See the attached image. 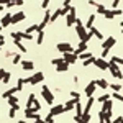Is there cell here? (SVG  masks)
Segmentation results:
<instances>
[{
    "label": "cell",
    "mask_w": 123,
    "mask_h": 123,
    "mask_svg": "<svg viewBox=\"0 0 123 123\" xmlns=\"http://www.w3.org/2000/svg\"><path fill=\"white\" fill-rule=\"evenodd\" d=\"M76 31H77V35H79V39H80V43H87L89 39L92 38V35H90V31H85L84 28V23L80 21L79 18H76Z\"/></svg>",
    "instance_id": "1"
},
{
    "label": "cell",
    "mask_w": 123,
    "mask_h": 123,
    "mask_svg": "<svg viewBox=\"0 0 123 123\" xmlns=\"http://www.w3.org/2000/svg\"><path fill=\"white\" fill-rule=\"evenodd\" d=\"M76 8L74 7H71V10H69V13L66 15V26H72L74 23H76Z\"/></svg>",
    "instance_id": "2"
},
{
    "label": "cell",
    "mask_w": 123,
    "mask_h": 123,
    "mask_svg": "<svg viewBox=\"0 0 123 123\" xmlns=\"http://www.w3.org/2000/svg\"><path fill=\"white\" fill-rule=\"evenodd\" d=\"M41 94H43V97H44V100H46L49 105H53V102H54V95H53V92L48 89L46 85H43V89H41Z\"/></svg>",
    "instance_id": "3"
},
{
    "label": "cell",
    "mask_w": 123,
    "mask_h": 123,
    "mask_svg": "<svg viewBox=\"0 0 123 123\" xmlns=\"http://www.w3.org/2000/svg\"><path fill=\"white\" fill-rule=\"evenodd\" d=\"M26 18V13L25 12H18V13H13L12 18H10V25H15V23H20L21 20Z\"/></svg>",
    "instance_id": "4"
},
{
    "label": "cell",
    "mask_w": 123,
    "mask_h": 123,
    "mask_svg": "<svg viewBox=\"0 0 123 123\" xmlns=\"http://www.w3.org/2000/svg\"><path fill=\"white\" fill-rule=\"evenodd\" d=\"M62 59H64L66 62H69V64H74L77 61V56L72 51H66V53H62Z\"/></svg>",
    "instance_id": "5"
},
{
    "label": "cell",
    "mask_w": 123,
    "mask_h": 123,
    "mask_svg": "<svg viewBox=\"0 0 123 123\" xmlns=\"http://www.w3.org/2000/svg\"><path fill=\"white\" fill-rule=\"evenodd\" d=\"M108 69L112 71V76L117 77V79H122V71L118 69V66L115 62H108Z\"/></svg>",
    "instance_id": "6"
},
{
    "label": "cell",
    "mask_w": 123,
    "mask_h": 123,
    "mask_svg": "<svg viewBox=\"0 0 123 123\" xmlns=\"http://www.w3.org/2000/svg\"><path fill=\"white\" fill-rule=\"evenodd\" d=\"M64 112V105H53L51 107V112L49 115H53V117H57V115H61Z\"/></svg>",
    "instance_id": "7"
},
{
    "label": "cell",
    "mask_w": 123,
    "mask_h": 123,
    "mask_svg": "<svg viewBox=\"0 0 123 123\" xmlns=\"http://www.w3.org/2000/svg\"><path fill=\"white\" fill-rule=\"evenodd\" d=\"M115 43H117V39H115L113 36H110V38L104 39V43H102V48H104V49H110L112 46H115Z\"/></svg>",
    "instance_id": "8"
},
{
    "label": "cell",
    "mask_w": 123,
    "mask_h": 123,
    "mask_svg": "<svg viewBox=\"0 0 123 123\" xmlns=\"http://www.w3.org/2000/svg\"><path fill=\"white\" fill-rule=\"evenodd\" d=\"M43 79H44V74H43V72H36L33 77H30V84H33V85H35V84H39Z\"/></svg>",
    "instance_id": "9"
},
{
    "label": "cell",
    "mask_w": 123,
    "mask_h": 123,
    "mask_svg": "<svg viewBox=\"0 0 123 123\" xmlns=\"http://www.w3.org/2000/svg\"><path fill=\"white\" fill-rule=\"evenodd\" d=\"M95 66L98 67V69H102V71H105V69H108V62L105 61L104 57H100V59H95V62H94Z\"/></svg>",
    "instance_id": "10"
},
{
    "label": "cell",
    "mask_w": 123,
    "mask_h": 123,
    "mask_svg": "<svg viewBox=\"0 0 123 123\" xmlns=\"http://www.w3.org/2000/svg\"><path fill=\"white\" fill-rule=\"evenodd\" d=\"M79 100H80V97H74L72 100L66 102V105H64V110H66V112H67V110H72V108H74V105H76Z\"/></svg>",
    "instance_id": "11"
},
{
    "label": "cell",
    "mask_w": 123,
    "mask_h": 123,
    "mask_svg": "<svg viewBox=\"0 0 123 123\" xmlns=\"http://www.w3.org/2000/svg\"><path fill=\"white\" fill-rule=\"evenodd\" d=\"M57 51L59 53H66V51H72V46L69 43H59L57 44Z\"/></svg>",
    "instance_id": "12"
},
{
    "label": "cell",
    "mask_w": 123,
    "mask_h": 123,
    "mask_svg": "<svg viewBox=\"0 0 123 123\" xmlns=\"http://www.w3.org/2000/svg\"><path fill=\"white\" fill-rule=\"evenodd\" d=\"M85 49H87V43H79V46H77L76 49H72V53H74L76 56H79L80 53H84Z\"/></svg>",
    "instance_id": "13"
},
{
    "label": "cell",
    "mask_w": 123,
    "mask_h": 123,
    "mask_svg": "<svg viewBox=\"0 0 123 123\" xmlns=\"http://www.w3.org/2000/svg\"><path fill=\"white\" fill-rule=\"evenodd\" d=\"M94 80V84L97 85V87H100V89H107L108 87V82L105 80V79H92Z\"/></svg>",
    "instance_id": "14"
},
{
    "label": "cell",
    "mask_w": 123,
    "mask_h": 123,
    "mask_svg": "<svg viewBox=\"0 0 123 123\" xmlns=\"http://www.w3.org/2000/svg\"><path fill=\"white\" fill-rule=\"evenodd\" d=\"M95 89H97V85H95V84H94V80H92L90 84L85 87V95H87V97H90V95L95 92Z\"/></svg>",
    "instance_id": "15"
},
{
    "label": "cell",
    "mask_w": 123,
    "mask_h": 123,
    "mask_svg": "<svg viewBox=\"0 0 123 123\" xmlns=\"http://www.w3.org/2000/svg\"><path fill=\"white\" fill-rule=\"evenodd\" d=\"M57 72H64V71H67L69 69V62H66V61H62V62H59L57 64Z\"/></svg>",
    "instance_id": "16"
},
{
    "label": "cell",
    "mask_w": 123,
    "mask_h": 123,
    "mask_svg": "<svg viewBox=\"0 0 123 123\" xmlns=\"http://www.w3.org/2000/svg\"><path fill=\"white\" fill-rule=\"evenodd\" d=\"M92 107H94V97L90 95V97H89V100H87V105H85V110L82 112V113H89Z\"/></svg>",
    "instance_id": "17"
},
{
    "label": "cell",
    "mask_w": 123,
    "mask_h": 123,
    "mask_svg": "<svg viewBox=\"0 0 123 123\" xmlns=\"http://www.w3.org/2000/svg\"><path fill=\"white\" fill-rule=\"evenodd\" d=\"M21 67L25 71H31L35 67V64H33V61H21Z\"/></svg>",
    "instance_id": "18"
},
{
    "label": "cell",
    "mask_w": 123,
    "mask_h": 123,
    "mask_svg": "<svg viewBox=\"0 0 123 123\" xmlns=\"http://www.w3.org/2000/svg\"><path fill=\"white\" fill-rule=\"evenodd\" d=\"M10 18H12V15H10V13H7V15L2 18V23H0V25H2V28H5V26H10Z\"/></svg>",
    "instance_id": "19"
},
{
    "label": "cell",
    "mask_w": 123,
    "mask_h": 123,
    "mask_svg": "<svg viewBox=\"0 0 123 123\" xmlns=\"http://www.w3.org/2000/svg\"><path fill=\"white\" fill-rule=\"evenodd\" d=\"M15 92H18V89H17V87H13V89H8L7 92H3V95H2V97H3V98H8V97H12V95L15 94Z\"/></svg>",
    "instance_id": "20"
},
{
    "label": "cell",
    "mask_w": 123,
    "mask_h": 123,
    "mask_svg": "<svg viewBox=\"0 0 123 123\" xmlns=\"http://www.w3.org/2000/svg\"><path fill=\"white\" fill-rule=\"evenodd\" d=\"M89 31H90V35H92V36H97L98 39H104V36H102V35H100V33L94 28V26H90V28H89Z\"/></svg>",
    "instance_id": "21"
},
{
    "label": "cell",
    "mask_w": 123,
    "mask_h": 123,
    "mask_svg": "<svg viewBox=\"0 0 123 123\" xmlns=\"http://www.w3.org/2000/svg\"><path fill=\"white\" fill-rule=\"evenodd\" d=\"M13 43H15V46L18 48L21 53H26V48H25L23 44H21V43H20V39H13Z\"/></svg>",
    "instance_id": "22"
},
{
    "label": "cell",
    "mask_w": 123,
    "mask_h": 123,
    "mask_svg": "<svg viewBox=\"0 0 123 123\" xmlns=\"http://www.w3.org/2000/svg\"><path fill=\"white\" fill-rule=\"evenodd\" d=\"M35 100H36V97L31 94L28 97V100H26V108H30V107H33V104H35Z\"/></svg>",
    "instance_id": "23"
},
{
    "label": "cell",
    "mask_w": 123,
    "mask_h": 123,
    "mask_svg": "<svg viewBox=\"0 0 123 123\" xmlns=\"http://www.w3.org/2000/svg\"><path fill=\"white\" fill-rule=\"evenodd\" d=\"M94 21H95V15H90L89 20H87V25H84V28H90V26L94 25Z\"/></svg>",
    "instance_id": "24"
},
{
    "label": "cell",
    "mask_w": 123,
    "mask_h": 123,
    "mask_svg": "<svg viewBox=\"0 0 123 123\" xmlns=\"http://www.w3.org/2000/svg\"><path fill=\"white\" fill-rule=\"evenodd\" d=\"M57 17H61V8H59V10H56V12H54V13L51 15L49 21H51V23H53V21H56V20H57Z\"/></svg>",
    "instance_id": "25"
},
{
    "label": "cell",
    "mask_w": 123,
    "mask_h": 123,
    "mask_svg": "<svg viewBox=\"0 0 123 123\" xmlns=\"http://www.w3.org/2000/svg\"><path fill=\"white\" fill-rule=\"evenodd\" d=\"M102 15H104L105 18H108V20H112V18H113V12H112V10H107V8H105Z\"/></svg>",
    "instance_id": "26"
},
{
    "label": "cell",
    "mask_w": 123,
    "mask_h": 123,
    "mask_svg": "<svg viewBox=\"0 0 123 123\" xmlns=\"http://www.w3.org/2000/svg\"><path fill=\"white\" fill-rule=\"evenodd\" d=\"M102 104H104V108H102V110H112V102H110V98H107Z\"/></svg>",
    "instance_id": "27"
},
{
    "label": "cell",
    "mask_w": 123,
    "mask_h": 123,
    "mask_svg": "<svg viewBox=\"0 0 123 123\" xmlns=\"http://www.w3.org/2000/svg\"><path fill=\"white\" fill-rule=\"evenodd\" d=\"M43 39H44V33H43V30H41V31H38V36H36V43H38V44H41V43H43Z\"/></svg>",
    "instance_id": "28"
},
{
    "label": "cell",
    "mask_w": 123,
    "mask_h": 123,
    "mask_svg": "<svg viewBox=\"0 0 123 123\" xmlns=\"http://www.w3.org/2000/svg\"><path fill=\"white\" fill-rule=\"evenodd\" d=\"M95 62V57L94 56H90V57H87V59H84V66H90V64H94Z\"/></svg>",
    "instance_id": "29"
},
{
    "label": "cell",
    "mask_w": 123,
    "mask_h": 123,
    "mask_svg": "<svg viewBox=\"0 0 123 123\" xmlns=\"http://www.w3.org/2000/svg\"><path fill=\"white\" fill-rule=\"evenodd\" d=\"M69 10H71V5H64V8H61V15L66 17L67 13H69Z\"/></svg>",
    "instance_id": "30"
},
{
    "label": "cell",
    "mask_w": 123,
    "mask_h": 123,
    "mask_svg": "<svg viewBox=\"0 0 123 123\" xmlns=\"http://www.w3.org/2000/svg\"><path fill=\"white\" fill-rule=\"evenodd\" d=\"M20 36H21L23 39H33V36H31V33H26V31L20 33Z\"/></svg>",
    "instance_id": "31"
},
{
    "label": "cell",
    "mask_w": 123,
    "mask_h": 123,
    "mask_svg": "<svg viewBox=\"0 0 123 123\" xmlns=\"http://www.w3.org/2000/svg\"><path fill=\"white\" fill-rule=\"evenodd\" d=\"M80 122H90V113H82L80 115Z\"/></svg>",
    "instance_id": "32"
},
{
    "label": "cell",
    "mask_w": 123,
    "mask_h": 123,
    "mask_svg": "<svg viewBox=\"0 0 123 123\" xmlns=\"http://www.w3.org/2000/svg\"><path fill=\"white\" fill-rule=\"evenodd\" d=\"M110 62H115V64H120V66H122V64H123V59H122V57H117V56H115V57H112V61H110Z\"/></svg>",
    "instance_id": "33"
},
{
    "label": "cell",
    "mask_w": 123,
    "mask_h": 123,
    "mask_svg": "<svg viewBox=\"0 0 123 123\" xmlns=\"http://www.w3.org/2000/svg\"><path fill=\"white\" fill-rule=\"evenodd\" d=\"M13 104H18V98L12 95V97H8V105H10V107H12V105H13Z\"/></svg>",
    "instance_id": "34"
},
{
    "label": "cell",
    "mask_w": 123,
    "mask_h": 123,
    "mask_svg": "<svg viewBox=\"0 0 123 123\" xmlns=\"http://www.w3.org/2000/svg\"><path fill=\"white\" fill-rule=\"evenodd\" d=\"M112 12H113V17H122V8H113L112 10Z\"/></svg>",
    "instance_id": "35"
},
{
    "label": "cell",
    "mask_w": 123,
    "mask_h": 123,
    "mask_svg": "<svg viewBox=\"0 0 123 123\" xmlns=\"http://www.w3.org/2000/svg\"><path fill=\"white\" fill-rule=\"evenodd\" d=\"M92 56V53H80L77 57H80V59H87V57H90Z\"/></svg>",
    "instance_id": "36"
},
{
    "label": "cell",
    "mask_w": 123,
    "mask_h": 123,
    "mask_svg": "<svg viewBox=\"0 0 123 123\" xmlns=\"http://www.w3.org/2000/svg\"><path fill=\"white\" fill-rule=\"evenodd\" d=\"M2 82H3V84L10 82V72H5V76H3V79H2Z\"/></svg>",
    "instance_id": "37"
},
{
    "label": "cell",
    "mask_w": 123,
    "mask_h": 123,
    "mask_svg": "<svg viewBox=\"0 0 123 123\" xmlns=\"http://www.w3.org/2000/svg\"><path fill=\"white\" fill-rule=\"evenodd\" d=\"M89 5H94V7H97V8H98V7H104L102 3H98V2H95V0H89Z\"/></svg>",
    "instance_id": "38"
},
{
    "label": "cell",
    "mask_w": 123,
    "mask_h": 123,
    "mask_svg": "<svg viewBox=\"0 0 123 123\" xmlns=\"http://www.w3.org/2000/svg\"><path fill=\"white\" fill-rule=\"evenodd\" d=\"M23 85H25V82H23V79H18V84H17V89H18V90H23Z\"/></svg>",
    "instance_id": "39"
},
{
    "label": "cell",
    "mask_w": 123,
    "mask_h": 123,
    "mask_svg": "<svg viewBox=\"0 0 123 123\" xmlns=\"http://www.w3.org/2000/svg\"><path fill=\"white\" fill-rule=\"evenodd\" d=\"M112 89H113L115 92H120V90H122V84H113V85H112Z\"/></svg>",
    "instance_id": "40"
},
{
    "label": "cell",
    "mask_w": 123,
    "mask_h": 123,
    "mask_svg": "<svg viewBox=\"0 0 123 123\" xmlns=\"http://www.w3.org/2000/svg\"><path fill=\"white\" fill-rule=\"evenodd\" d=\"M113 97L117 98V100H118V102H122V100H123V97H122V94H120V92H115Z\"/></svg>",
    "instance_id": "41"
},
{
    "label": "cell",
    "mask_w": 123,
    "mask_h": 123,
    "mask_svg": "<svg viewBox=\"0 0 123 123\" xmlns=\"http://www.w3.org/2000/svg\"><path fill=\"white\" fill-rule=\"evenodd\" d=\"M107 98H110V95H102V97H98V102H100V104H102V102H105V100H107Z\"/></svg>",
    "instance_id": "42"
},
{
    "label": "cell",
    "mask_w": 123,
    "mask_h": 123,
    "mask_svg": "<svg viewBox=\"0 0 123 123\" xmlns=\"http://www.w3.org/2000/svg\"><path fill=\"white\" fill-rule=\"evenodd\" d=\"M20 61H21V57H20V54H15V57H13V64H18Z\"/></svg>",
    "instance_id": "43"
},
{
    "label": "cell",
    "mask_w": 123,
    "mask_h": 123,
    "mask_svg": "<svg viewBox=\"0 0 123 123\" xmlns=\"http://www.w3.org/2000/svg\"><path fill=\"white\" fill-rule=\"evenodd\" d=\"M15 112H17L15 108H10V112H8V117H10V118H15Z\"/></svg>",
    "instance_id": "44"
},
{
    "label": "cell",
    "mask_w": 123,
    "mask_h": 123,
    "mask_svg": "<svg viewBox=\"0 0 123 123\" xmlns=\"http://www.w3.org/2000/svg\"><path fill=\"white\" fill-rule=\"evenodd\" d=\"M62 61H64L62 57H59V59H53V64H54V66H57V64H59V62H62Z\"/></svg>",
    "instance_id": "45"
},
{
    "label": "cell",
    "mask_w": 123,
    "mask_h": 123,
    "mask_svg": "<svg viewBox=\"0 0 123 123\" xmlns=\"http://www.w3.org/2000/svg\"><path fill=\"white\" fill-rule=\"evenodd\" d=\"M48 5H49V0H43V3H41V7H43V8H46Z\"/></svg>",
    "instance_id": "46"
},
{
    "label": "cell",
    "mask_w": 123,
    "mask_h": 123,
    "mask_svg": "<svg viewBox=\"0 0 123 123\" xmlns=\"http://www.w3.org/2000/svg\"><path fill=\"white\" fill-rule=\"evenodd\" d=\"M53 120H54V118H53V115H48L46 118H44V122H53Z\"/></svg>",
    "instance_id": "47"
},
{
    "label": "cell",
    "mask_w": 123,
    "mask_h": 123,
    "mask_svg": "<svg viewBox=\"0 0 123 123\" xmlns=\"http://www.w3.org/2000/svg\"><path fill=\"white\" fill-rule=\"evenodd\" d=\"M118 5H120V0H113V8H118Z\"/></svg>",
    "instance_id": "48"
},
{
    "label": "cell",
    "mask_w": 123,
    "mask_h": 123,
    "mask_svg": "<svg viewBox=\"0 0 123 123\" xmlns=\"http://www.w3.org/2000/svg\"><path fill=\"white\" fill-rule=\"evenodd\" d=\"M3 76H5V71H3V69H0V79H3Z\"/></svg>",
    "instance_id": "49"
},
{
    "label": "cell",
    "mask_w": 123,
    "mask_h": 123,
    "mask_svg": "<svg viewBox=\"0 0 123 123\" xmlns=\"http://www.w3.org/2000/svg\"><path fill=\"white\" fill-rule=\"evenodd\" d=\"M71 95H72V97H80V95H79V92H71Z\"/></svg>",
    "instance_id": "50"
},
{
    "label": "cell",
    "mask_w": 123,
    "mask_h": 123,
    "mask_svg": "<svg viewBox=\"0 0 123 123\" xmlns=\"http://www.w3.org/2000/svg\"><path fill=\"white\" fill-rule=\"evenodd\" d=\"M5 44V39H0V46H3Z\"/></svg>",
    "instance_id": "51"
},
{
    "label": "cell",
    "mask_w": 123,
    "mask_h": 123,
    "mask_svg": "<svg viewBox=\"0 0 123 123\" xmlns=\"http://www.w3.org/2000/svg\"><path fill=\"white\" fill-rule=\"evenodd\" d=\"M71 3V0H64V5H69Z\"/></svg>",
    "instance_id": "52"
},
{
    "label": "cell",
    "mask_w": 123,
    "mask_h": 123,
    "mask_svg": "<svg viewBox=\"0 0 123 123\" xmlns=\"http://www.w3.org/2000/svg\"><path fill=\"white\" fill-rule=\"evenodd\" d=\"M0 39H5V38H3V35H0Z\"/></svg>",
    "instance_id": "53"
},
{
    "label": "cell",
    "mask_w": 123,
    "mask_h": 123,
    "mask_svg": "<svg viewBox=\"0 0 123 123\" xmlns=\"http://www.w3.org/2000/svg\"><path fill=\"white\" fill-rule=\"evenodd\" d=\"M0 30H2V25H0Z\"/></svg>",
    "instance_id": "54"
}]
</instances>
